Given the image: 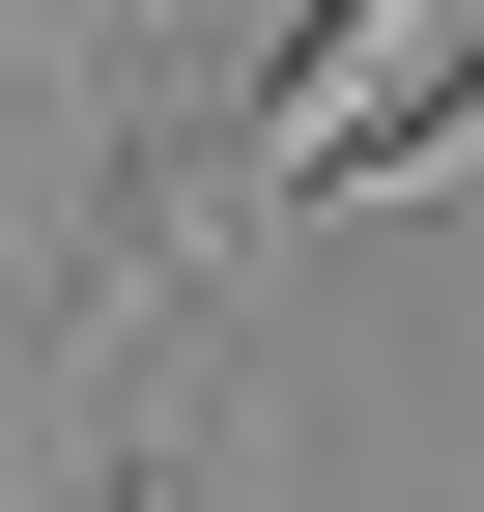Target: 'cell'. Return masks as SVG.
<instances>
[{
    "label": "cell",
    "mask_w": 484,
    "mask_h": 512,
    "mask_svg": "<svg viewBox=\"0 0 484 512\" xmlns=\"http://www.w3.org/2000/svg\"><path fill=\"white\" fill-rule=\"evenodd\" d=\"M86 512H200V484H171V456H114V484H86Z\"/></svg>",
    "instance_id": "6da1fadb"
}]
</instances>
